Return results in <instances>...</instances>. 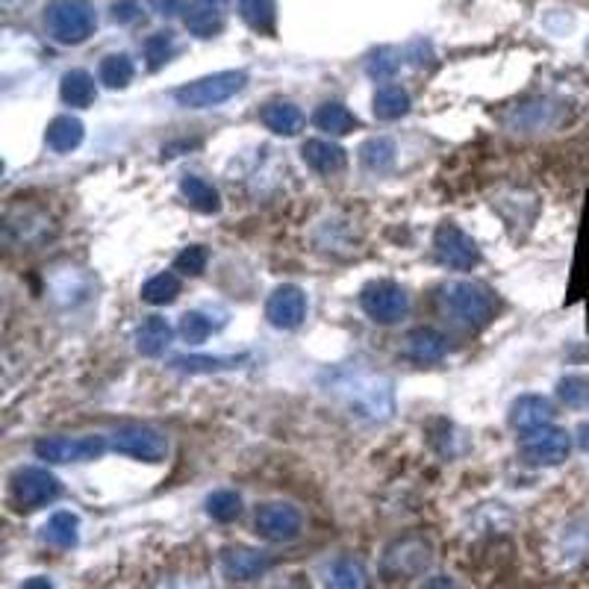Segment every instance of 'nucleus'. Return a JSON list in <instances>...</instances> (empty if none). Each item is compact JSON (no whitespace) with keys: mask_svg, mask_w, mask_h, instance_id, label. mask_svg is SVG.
Masks as SVG:
<instances>
[{"mask_svg":"<svg viewBox=\"0 0 589 589\" xmlns=\"http://www.w3.org/2000/svg\"><path fill=\"white\" fill-rule=\"evenodd\" d=\"M95 27L98 12L89 0H51L45 6V30L59 45H83Z\"/></svg>","mask_w":589,"mask_h":589,"instance_id":"nucleus-2","label":"nucleus"},{"mask_svg":"<svg viewBox=\"0 0 589 589\" xmlns=\"http://www.w3.org/2000/svg\"><path fill=\"white\" fill-rule=\"evenodd\" d=\"M98 77L107 89H127L136 77V65L127 54H109L101 59Z\"/></svg>","mask_w":589,"mask_h":589,"instance_id":"nucleus-29","label":"nucleus"},{"mask_svg":"<svg viewBox=\"0 0 589 589\" xmlns=\"http://www.w3.org/2000/svg\"><path fill=\"white\" fill-rule=\"evenodd\" d=\"M59 495V481L42 466H24L12 475V501L21 510H39Z\"/></svg>","mask_w":589,"mask_h":589,"instance_id":"nucleus-10","label":"nucleus"},{"mask_svg":"<svg viewBox=\"0 0 589 589\" xmlns=\"http://www.w3.org/2000/svg\"><path fill=\"white\" fill-rule=\"evenodd\" d=\"M207 263H210V251H207L204 245H189V248H183V251L177 254L174 268H177V271H183V274L198 277V274H204Z\"/></svg>","mask_w":589,"mask_h":589,"instance_id":"nucleus-37","label":"nucleus"},{"mask_svg":"<svg viewBox=\"0 0 589 589\" xmlns=\"http://www.w3.org/2000/svg\"><path fill=\"white\" fill-rule=\"evenodd\" d=\"M425 589H460L454 584V578H448V575H436V578H430L428 587Z\"/></svg>","mask_w":589,"mask_h":589,"instance_id":"nucleus-40","label":"nucleus"},{"mask_svg":"<svg viewBox=\"0 0 589 589\" xmlns=\"http://www.w3.org/2000/svg\"><path fill=\"white\" fill-rule=\"evenodd\" d=\"M313 124L319 130H324V133H330V136H345V133L360 127L357 115L348 107H342V104H322V107L316 109V115H313Z\"/></svg>","mask_w":589,"mask_h":589,"instance_id":"nucleus-26","label":"nucleus"},{"mask_svg":"<svg viewBox=\"0 0 589 589\" xmlns=\"http://www.w3.org/2000/svg\"><path fill=\"white\" fill-rule=\"evenodd\" d=\"M239 15L254 33L274 36V27H277V3L274 0H239Z\"/></svg>","mask_w":589,"mask_h":589,"instance_id":"nucleus-25","label":"nucleus"},{"mask_svg":"<svg viewBox=\"0 0 589 589\" xmlns=\"http://www.w3.org/2000/svg\"><path fill=\"white\" fill-rule=\"evenodd\" d=\"M139 15H142V6H139L136 0H115V3H112V18H115L118 24H133Z\"/></svg>","mask_w":589,"mask_h":589,"instance_id":"nucleus-39","label":"nucleus"},{"mask_svg":"<svg viewBox=\"0 0 589 589\" xmlns=\"http://www.w3.org/2000/svg\"><path fill=\"white\" fill-rule=\"evenodd\" d=\"M360 307L363 313L377 324H395L401 322L410 310V298L407 292L392 283V280H375L369 286H363L360 292Z\"/></svg>","mask_w":589,"mask_h":589,"instance_id":"nucleus-5","label":"nucleus"},{"mask_svg":"<svg viewBox=\"0 0 589 589\" xmlns=\"http://www.w3.org/2000/svg\"><path fill=\"white\" fill-rule=\"evenodd\" d=\"M207 513L213 516L215 522H233L242 513V498L233 489H215L213 495L207 498Z\"/></svg>","mask_w":589,"mask_h":589,"instance_id":"nucleus-33","label":"nucleus"},{"mask_svg":"<svg viewBox=\"0 0 589 589\" xmlns=\"http://www.w3.org/2000/svg\"><path fill=\"white\" fill-rule=\"evenodd\" d=\"M433 251H436V257H439L442 266L454 268V271H469V268H475L481 263L478 242L466 230H460L457 224H451V221H445V224L436 227V233H433Z\"/></svg>","mask_w":589,"mask_h":589,"instance_id":"nucleus-6","label":"nucleus"},{"mask_svg":"<svg viewBox=\"0 0 589 589\" xmlns=\"http://www.w3.org/2000/svg\"><path fill=\"white\" fill-rule=\"evenodd\" d=\"M372 109H375V115L380 121H395V118H401V115L410 112V95L401 86L386 83V86H380L375 92Z\"/></svg>","mask_w":589,"mask_h":589,"instance_id":"nucleus-28","label":"nucleus"},{"mask_svg":"<svg viewBox=\"0 0 589 589\" xmlns=\"http://www.w3.org/2000/svg\"><path fill=\"white\" fill-rule=\"evenodd\" d=\"M36 457L45 463H83L107 451L104 436H45L33 445Z\"/></svg>","mask_w":589,"mask_h":589,"instance_id":"nucleus-7","label":"nucleus"},{"mask_svg":"<svg viewBox=\"0 0 589 589\" xmlns=\"http://www.w3.org/2000/svg\"><path fill=\"white\" fill-rule=\"evenodd\" d=\"M180 195L186 198V204L192 210L204 215H215L221 210V195L215 189L213 183H207L204 177H195V174H186L180 180Z\"/></svg>","mask_w":589,"mask_h":589,"instance_id":"nucleus-19","label":"nucleus"},{"mask_svg":"<svg viewBox=\"0 0 589 589\" xmlns=\"http://www.w3.org/2000/svg\"><path fill=\"white\" fill-rule=\"evenodd\" d=\"M112 448L142 463H162L168 457V439L151 425H121L112 433Z\"/></svg>","mask_w":589,"mask_h":589,"instance_id":"nucleus-8","label":"nucleus"},{"mask_svg":"<svg viewBox=\"0 0 589 589\" xmlns=\"http://www.w3.org/2000/svg\"><path fill=\"white\" fill-rule=\"evenodd\" d=\"M183 24H186V30H189L192 36H198V39H213V36L221 33L224 18H221V12L215 9L213 3H189L186 12H183Z\"/></svg>","mask_w":589,"mask_h":589,"instance_id":"nucleus-23","label":"nucleus"},{"mask_svg":"<svg viewBox=\"0 0 589 589\" xmlns=\"http://www.w3.org/2000/svg\"><path fill=\"white\" fill-rule=\"evenodd\" d=\"M572 451V436L563 428L545 425V428L522 433V457L531 466H560Z\"/></svg>","mask_w":589,"mask_h":589,"instance_id":"nucleus-9","label":"nucleus"},{"mask_svg":"<svg viewBox=\"0 0 589 589\" xmlns=\"http://www.w3.org/2000/svg\"><path fill=\"white\" fill-rule=\"evenodd\" d=\"M171 48H174V42H171V33H154V36L145 42V56H148L151 68H160L162 62H168Z\"/></svg>","mask_w":589,"mask_h":589,"instance_id":"nucleus-38","label":"nucleus"},{"mask_svg":"<svg viewBox=\"0 0 589 589\" xmlns=\"http://www.w3.org/2000/svg\"><path fill=\"white\" fill-rule=\"evenodd\" d=\"M401 62H404V59H401L398 51H392V48H380V51L369 59L366 71H369V77H375V80H389V77H395V74H398Z\"/></svg>","mask_w":589,"mask_h":589,"instance_id":"nucleus-36","label":"nucleus"},{"mask_svg":"<svg viewBox=\"0 0 589 589\" xmlns=\"http://www.w3.org/2000/svg\"><path fill=\"white\" fill-rule=\"evenodd\" d=\"M154 6H157V9H162V15H174L171 9H180V12H186L183 0H154Z\"/></svg>","mask_w":589,"mask_h":589,"instance_id":"nucleus-41","label":"nucleus"},{"mask_svg":"<svg viewBox=\"0 0 589 589\" xmlns=\"http://www.w3.org/2000/svg\"><path fill=\"white\" fill-rule=\"evenodd\" d=\"M21 589H54V584H51V578H45V575H36V578L24 581V587Z\"/></svg>","mask_w":589,"mask_h":589,"instance_id":"nucleus-42","label":"nucleus"},{"mask_svg":"<svg viewBox=\"0 0 589 589\" xmlns=\"http://www.w3.org/2000/svg\"><path fill=\"white\" fill-rule=\"evenodd\" d=\"M180 295V277L174 271H162V274H154L145 286H142V301L154 304V307H165V304H174Z\"/></svg>","mask_w":589,"mask_h":589,"instance_id":"nucleus-32","label":"nucleus"},{"mask_svg":"<svg viewBox=\"0 0 589 589\" xmlns=\"http://www.w3.org/2000/svg\"><path fill=\"white\" fill-rule=\"evenodd\" d=\"M404 354L416 363H425V366L439 363L448 354V339L433 327H416L404 339Z\"/></svg>","mask_w":589,"mask_h":589,"instance_id":"nucleus-15","label":"nucleus"},{"mask_svg":"<svg viewBox=\"0 0 589 589\" xmlns=\"http://www.w3.org/2000/svg\"><path fill=\"white\" fill-rule=\"evenodd\" d=\"M301 157L304 162L319 171V174H339L345 165H348V154L345 148H339L336 142H327V139H307L304 148H301Z\"/></svg>","mask_w":589,"mask_h":589,"instance_id":"nucleus-17","label":"nucleus"},{"mask_svg":"<svg viewBox=\"0 0 589 589\" xmlns=\"http://www.w3.org/2000/svg\"><path fill=\"white\" fill-rule=\"evenodd\" d=\"M248 357H174L171 369L177 372H189V375H210V372H227V369H239Z\"/></svg>","mask_w":589,"mask_h":589,"instance_id":"nucleus-27","label":"nucleus"},{"mask_svg":"<svg viewBox=\"0 0 589 589\" xmlns=\"http://www.w3.org/2000/svg\"><path fill=\"white\" fill-rule=\"evenodd\" d=\"M581 445H584V448H589V425H584V428H581Z\"/></svg>","mask_w":589,"mask_h":589,"instance_id":"nucleus-43","label":"nucleus"},{"mask_svg":"<svg viewBox=\"0 0 589 589\" xmlns=\"http://www.w3.org/2000/svg\"><path fill=\"white\" fill-rule=\"evenodd\" d=\"M210 333H213V324L210 319L204 316V313H186L183 319H180V336L189 342V345H201V342H207L210 339Z\"/></svg>","mask_w":589,"mask_h":589,"instance_id":"nucleus-35","label":"nucleus"},{"mask_svg":"<svg viewBox=\"0 0 589 589\" xmlns=\"http://www.w3.org/2000/svg\"><path fill=\"white\" fill-rule=\"evenodd\" d=\"M557 395L566 407L584 410L589 407V380L584 375H569L557 383Z\"/></svg>","mask_w":589,"mask_h":589,"instance_id":"nucleus-34","label":"nucleus"},{"mask_svg":"<svg viewBox=\"0 0 589 589\" xmlns=\"http://www.w3.org/2000/svg\"><path fill=\"white\" fill-rule=\"evenodd\" d=\"M59 95H62V101H65L68 107H89V104L95 101V95H98L95 77H92L89 71H83V68H74V71H68V74L62 77Z\"/></svg>","mask_w":589,"mask_h":589,"instance_id":"nucleus-21","label":"nucleus"},{"mask_svg":"<svg viewBox=\"0 0 589 589\" xmlns=\"http://www.w3.org/2000/svg\"><path fill=\"white\" fill-rule=\"evenodd\" d=\"M395 157H398V148L392 139L386 136H372L360 145V162L369 168V171H389L395 165Z\"/></svg>","mask_w":589,"mask_h":589,"instance_id":"nucleus-30","label":"nucleus"},{"mask_svg":"<svg viewBox=\"0 0 589 589\" xmlns=\"http://www.w3.org/2000/svg\"><path fill=\"white\" fill-rule=\"evenodd\" d=\"M301 528H304L301 510L286 501H268L257 510V534L271 542H292L301 536Z\"/></svg>","mask_w":589,"mask_h":589,"instance_id":"nucleus-12","label":"nucleus"},{"mask_svg":"<svg viewBox=\"0 0 589 589\" xmlns=\"http://www.w3.org/2000/svg\"><path fill=\"white\" fill-rule=\"evenodd\" d=\"M263 124L277 136H295L304 127V112L289 101H271L260 112Z\"/></svg>","mask_w":589,"mask_h":589,"instance_id":"nucleus-20","label":"nucleus"},{"mask_svg":"<svg viewBox=\"0 0 589 589\" xmlns=\"http://www.w3.org/2000/svg\"><path fill=\"white\" fill-rule=\"evenodd\" d=\"M369 587V572L360 560L354 557H339L330 572H327V589H366Z\"/></svg>","mask_w":589,"mask_h":589,"instance_id":"nucleus-24","label":"nucleus"},{"mask_svg":"<svg viewBox=\"0 0 589 589\" xmlns=\"http://www.w3.org/2000/svg\"><path fill=\"white\" fill-rule=\"evenodd\" d=\"M430 563V545L419 536H407V539H398L386 548L383 554V575L389 581H398V578H416L428 569Z\"/></svg>","mask_w":589,"mask_h":589,"instance_id":"nucleus-11","label":"nucleus"},{"mask_svg":"<svg viewBox=\"0 0 589 589\" xmlns=\"http://www.w3.org/2000/svg\"><path fill=\"white\" fill-rule=\"evenodd\" d=\"M442 310L457 324H463L469 330H478V327H486L492 322L495 301H492V292L481 283L454 280V283L442 286Z\"/></svg>","mask_w":589,"mask_h":589,"instance_id":"nucleus-3","label":"nucleus"},{"mask_svg":"<svg viewBox=\"0 0 589 589\" xmlns=\"http://www.w3.org/2000/svg\"><path fill=\"white\" fill-rule=\"evenodd\" d=\"M551 419H554V407L542 395H522L510 407V425L516 430H522V433L545 428V425H551Z\"/></svg>","mask_w":589,"mask_h":589,"instance_id":"nucleus-16","label":"nucleus"},{"mask_svg":"<svg viewBox=\"0 0 589 589\" xmlns=\"http://www.w3.org/2000/svg\"><path fill=\"white\" fill-rule=\"evenodd\" d=\"M271 569V560L254 548H227L221 554V572L230 581H257Z\"/></svg>","mask_w":589,"mask_h":589,"instance_id":"nucleus-14","label":"nucleus"},{"mask_svg":"<svg viewBox=\"0 0 589 589\" xmlns=\"http://www.w3.org/2000/svg\"><path fill=\"white\" fill-rule=\"evenodd\" d=\"M324 392L336 398L351 416L386 422L395 413V389L392 380L377 372H366L357 366H342L324 375Z\"/></svg>","mask_w":589,"mask_h":589,"instance_id":"nucleus-1","label":"nucleus"},{"mask_svg":"<svg viewBox=\"0 0 589 589\" xmlns=\"http://www.w3.org/2000/svg\"><path fill=\"white\" fill-rule=\"evenodd\" d=\"M283 589H307V587H304V584H298V581H295V584H289V587H283Z\"/></svg>","mask_w":589,"mask_h":589,"instance_id":"nucleus-44","label":"nucleus"},{"mask_svg":"<svg viewBox=\"0 0 589 589\" xmlns=\"http://www.w3.org/2000/svg\"><path fill=\"white\" fill-rule=\"evenodd\" d=\"M266 319L277 330H295L307 319V295L301 286H277L266 304Z\"/></svg>","mask_w":589,"mask_h":589,"instance_id":"nucleus-13","label":"nucleus"},{"mask_svg":"<svg viewBox=\"0 0 589 589\" xmlns=\"http://www.w3.org/2000/svg\"><path fill=\"white\" fill-rule=\"evenodd\" d=\"M171 336H174L171 324L160 316H148L136 330V351L145 354V357H160L162 351L168 348Z\"/></svg>","mask_w":589,"mask_h":589,"instance_id":"nucleus-22","label":"nucleus"},{"mask_svg":"<svg viewBox=\"0 0 589 589\" xmlns=\"http://www.w3.org/2000/svg\"><path fill=\"white\" fill-rule=\"evenodd\" d=\"M45 539L54 548H62V551L65 548H74L77 539H80V519L74 513H68V510H59V513H54L48 519V525H45Z\"/></svg>","mask_w":589,"mask_h":589,"instance_id":"nucleus-31","label":"nucleus"},{"mask_svg":"<svg viewBox=\"0 0 589 589\" xmlns=\"http://www.w3.org/2000/svg\"><path fill=\"white\" fill-rule=\"evenodd\" d=\"M248 86V74L245 71H218L210 77L192 80L186 86H180L174 92V101L186 109H210L236 98L242 89Z\"/></svg>","mask_w":589,"mask_h":589,"instance_id":"nucleus-4","label":"nucleus"},{"mask_svg":"<svg viewBox=\"0 0 589 589\" xmlns=\"http://www.w3.org/2000/svg\"><path fill=\"white\" fill-rule=\"evenodd\" d=\"M204 3H213L215 6V3H224V0H204Z\"/></svg>","mask_w":589,"mask_h":589,"instance_id":"nucleus-45","label":"nucleus"},{"mask_svg":"<svg viewBox=\"0 0 589 589\" xmlns=\"http://www.w3.org/2000/svg\"><path fill=\"white\" fill-rule=\"evenodd\" d=\"M83 136H86V127H83V121L74 118V115H56L54 121L48 124V133H45L51 151H56V154H71V151H77V148L83 145Z\"/></svg>","mask_w":589,"mask_h":589,"instance_id":"nucleus-18","label":"nucleus"}]
</instances>
